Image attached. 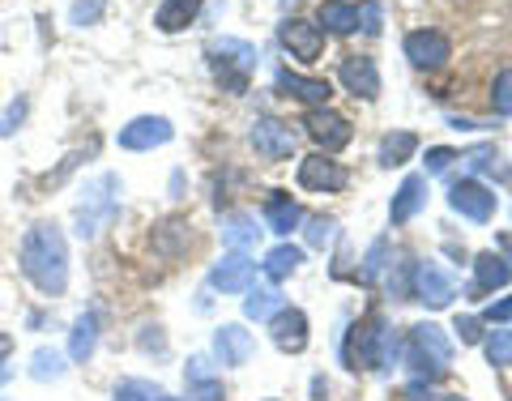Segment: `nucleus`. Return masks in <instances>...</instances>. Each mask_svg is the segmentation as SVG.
<instances>
[{
	"label": "nucleus",
	"mask_w": 512,
	"mask_h": 401,
	"mask_svg": "<svg viewBox=\"0 0 512 401\" xmlns=\"http://www.w3.org/2000/svg\"><path fill=\"white\" fill-rule=\"evenodd\" d=\"M18 265H22V274L35 282L39 295L56 299L69 291V244H64V231L56 222H35V227L22 235Z\"/></svg>",
	"instance_id": "1"
},
{
	"label": "nucleus",
	"mask_w": 512,
	"mask_h": 401,
	"mask_svg": "<svg viewBox=\"0 0 512 401\" xmlns=\"http://www.w3.org/2000/svg\"><path fill=\"white\" fill-rule=\"evenodd\" d=\"M205 56H210V69H214L222 90L248 94V77L256 69V47L252 43H244V39H214L210 47H205Z\"/></svg>",
	"instance_id": "2"
},
{
	"label": "nucleus",
	"mask_w": 512,
	"mask_h": 401,
	"mask_svg": "<svg viewBox=\"0 0 512 401\" xmlns=\"http://www.w3.org/2000/svg\"><path fill=\"white\" fill-rule=\"evenodd\" d=\"M120 210V180L116 175H94L82 192V205H77V235L94 239L103 231V222H111Z\"/></svg>",
	"instance_id": "3"
},
{
	"label": "nucleus",
	"mask_w": 512,
	"mask_h": 401,
	"mask_svg": "<svg viewBox=\"0 0 512 401\" xmlns=\"http://www.w3.org/2000/svg\"><path fill=\"white\" fill-rule=\"evenodd\" d=\"M175 137V128L167 116H137V120H128L120 133H116V146L120 150H158V146H167V141Z\"/></svg>",
	"instance_id": "4"
},
{
	"label": "nucleus",
	"mask_w": 512,
	"mask_h": 401,
	"mask_svg": "<svg viewBox=\"0 0 512 401\" xmlns=\"http://www.w3.org/2000/svg\"><path fill=\"white\" fill-rule=\"evenodd\" d=\"M248 141H252V150H256V154L269 158V163H278V158H291V150H295V133H291V124H282V120H274V116L252 120Z\"/></svg>",
	"instance_id": "5"
},
{
	"label": "nucleus",
	"mask_w": 512,
	"mask_h": 401,
	"mask_svg": "<svg viewBox=\"0 0 512 401\" xmlns=\"http://www.w3.org/2000/svg\"><path fill=\"white\" fill-rule=\"evenodd\" d=\"M303 128H308V137H312L325 154L350 146V120L338 116V111H329V107H312L308 116H303Z\"/></svg>",
	"instance_id": "6"
},
{
	"label": "nucleus",
	"mask_w": 512,
	"mask_h": 401,
	"mask_svg": "<svg viewBox=\"0 0 512 401\" xmlns=\"http://www.w3.org/2000/svg\"><path fill=\"white\" fill-rule=\"evenodd\" d=\"M278 39L295 60H316L320 52H325V30H320L316 22H308V18H286L278 26Z\"/></svg>",
	"instance_id": "7"
},
{
	"label": "nucleus",
	"mask_w": 512,
	"mask_h": 401,
	"mask_svg": "<svg viewBox=\"0 0 512 401\" xmlns=\"http://www.w3.org/2000/svg\"><path fill=\"white\" fill-rule=\"evenodd\" d=\"M299 184L308 192H342L350 184V175L342 163H333V154H312L299 163Z\"/></svg>",
	"instance_id": "8"
},
{
	"label": "nucleus",
	"mask_w": 512,
	"mask_h": 401,
	"mask_svg": "<svg viewBox=\"0 0 512 401\" xmlns=\"http://www.w3.org/2000/svg\"><path fill=\"white\" fill-rule=\"evenodd\" d=\"M448 56H453V43L440 30H414V35H406V60L414 69H444Z\"/></svg>",
	"instance_id": "9"
},
{
	"label": "nucleus",
	"mask_w": 512,
	"mask_h": 401,
	"mask_svg": "<svg viewBox=\"0 0 512 401\" xmlns=\"http://www.w3.org/2000/svg\"><path fill=\"white\" fill-rule=\"evenodd\" d=\"M414 299L427 303V308H448V303L457 299V286L436 261H423L414 269Z\"/></svg>",
	"instance_id": "10"
},
{
	"label": "nucleus",
	"mask_w": 512,
	"mask_h": 401,
	"mask_svg": "<svg viewBox=\"0 0 512 401\" xmlns=\"http://www.w3.org/2000/svg\"><path fill=\"white\" fill-rule=\"evenodd\" d=\"M256 278V265H252V256L248 252H227L222 261L210 269V286L222 295H239V291H248Z\"/></svg>",
	"instance_id": "11"
},
{
	"label": "nucleus",
	"mask_w": 512,
	"mask_h": 401,
	"mask_svg": "<svg viewBox=\"0 0 512 401\" xmlns=\"http://www.w3.org/2000/svg\"><path fill=\"white\" fill-rule=\"evenodd\" d=\"M448 205H453L461 218H470V222H491L495 192L483 188L478 180H461V184H453V192H448Z\"/></svg>",
	"instance_id": "12"
},
{
	"label": "nucleus",
	"mask_w": 512,
	"mask_h": 401,
	"mask_svg": "<svg viewBox=\"0 0 512 401\" xmlns=\"http://www.w3.org/2000/svg\"><path fill=\"white\" fill-rule=\"evenodd\" d=\"M338 77H342V86L355 94V99L372 103L376 94H380V69H376L372 56H346L342 69H338Z\"/></svg>",
	"instance_id": "13"
},
{
	"label": "nucleus",
	"mask_w": 512,
	"mask_h": 401,
	"mask_svg": "<svg viewBox=\"0 0 512 401\" xmlns=\"http://www.w3.org/2000/svg\"><path fill=\"white\" fill-rule=\"evenodd\" d=\"M269 338H274V346L286 350V355H299V350L308 346V316L299 308H282L269 320Z\"/></svg>",
	"instance_id": "14"
},
{
	"label": "nucleus",
	"mask_w": 512,
	"mask_h": 401,
	"mask_svg": "<svg viewBox=\"0 0 512 401\" xmlns=\"http://www.w3.org/2000/svg\"><path fill=\"white\" fill-rule=\"evenodd\" d=\"M214 355L222 359V367H244L252 359V333L244 325H222L214 333Z\"/></svg>",
	"instance_id": "15"
},
{
	"label": "nucleus",
	"mask_w": 512,
	"mask_h": 401,
	"mask_svg": "<svg viewBox=\"0 0 512 401\" xmlns=\"http://www.w3.org/2000/svg\"><path fill=\"white\" fill-rule=\"evenodd\" d=\"M150 244H154L158 256H167V261L184 256V252L192 248V227H188V218H163V222L154 227Z\"/></svg>",
	"instance_id": "16"
},
{
	"label": "nucleus",
	"mask_w": 512,
	"mask_h": 401,
	"mask_svg": "<svg viewBox=\"0 0 512 401\" xmlns=\"http://www.w3.org/2000/svg\"><path fill=\"white\" fill-rule=\"evenodd\" d=\"M410 350H419L423 359L448 367L453 363V342H448V333L440 325H414L410 329Z\"/></svg>",
	"instance_id": "17"
},
{
	"label": "nucleus",
	"mask_w": 512,
	"mask_h": 401,
	"mask_svg": "<svg viewBox=\"0 0 512 401\" xmlns=\"http://www.w3.org/2000/svg\"><path fill=\"white\" fill-rule=\"evenodd\" d=\"M423 201H427V180L423 175H406L402 188H397V197H393V205H389L393 227H406V222L423 210Z\"/></svg>",
	"instance_id": "18"
},
{
	"label": "nucleus",
	"mask_w": 512,
	"mask_h": 401,
	"mask_svg": "<svg viewBox=\"0 0 512 401\" xmlns=\"http://www.w3.org/2000/svg\"><path fill=\"white\" fill-rule=\"evenodd\" d=\"M278 90H286L291 99L299 103H308V107H329L333 99V90L325 77H299V73H278Z\"/></svg>",
	"instance_id": "19"
},
{
	"label": "nucleus",
	"mask_w": 512,
	"mask_h": 401,
	"mask_svg": "<svg viewBox=\"0 0 512 401\" xmlns=\"http://www.w3.org/2000/svg\"><path fill=\"white\" fill-rule=\"evenodd\" d=\"M205 0H163V5L154 9V26L163 30V35H180V30H188L192 22H197Z\"/></svg>",
	"instance_id": "20"
},
{
	"label": "nucleus",
	"mask_w": 512,
	"mask_h": 401,
	"mask_svg": "<svg viewBox=\"0 0 512 401\" xmlns=\"http://www.w3.org/2000/svg\"><path fill=\"white\" fill-rule=\"evenodd\" d=\"M265 222H269V231L274 235H291L299 222H303V210L286 197V192H269V201H265Z\"/></svg>",
	"instance_id": "21"
},
{
	"label": "nucleus",
	"mask_w": 512,
	"mask_h": 401,
	"mask_svg": "<svg viewBox=\"0 0 512 401\" xmlns=\"http://www.w3.org/2000/svg\"><path fill=\"white\" fill-rule=\"evenodd\" d=\"M474 278H478V291H504V286L512 282V269H508L504 256L478 252L474 256Z\"/></svg>",
	"instance_id": "22"
},
{
	"label": "nucleus",
	"mask_w": 512,
	"mask_h": 401,
	"mask_svg": "<svg viewBox=\"0 0 512 401\" xmlns=\"http://www.w3.org/2000/svg\"><path fill=\"white\" fill-rule=\"evenodd\" d=\"M316 26L333 30V35H350V30H359V5H346V0H325L320 13H316Z\"/></svg>",
	"instance_id": "23"
},
{
	"label": "nucleus",
	"mask_w": 512,
	"mask_h": 401,
	"mask_svg": "<svg viewBox=\"0 0 512 401\" xmlns=\"http://www.w3.org/2000/svg\"><path fill=\"white\" fill-rule=\"evenodd\" d=\"M94 346H99V316L86 312L73 320V333H69V359L73 363H86L94 355Z\"/></svg>",
	"instance_id": "24"
},
{
	"label": "nucleus",
	"mask_w": 512,
	"mask_h": 401,
	"mask_svg": "<svg viewBox=\"0 0 512 401\" xmlns=\"http://www.w3.org/2000/svg\"><path fill=\"white\" fill-rule=\"evenodd\" d=\"M414 150H419V137L414 133H384L380 150H376V163L380 167H402V163H410Z\"/></svg>",
	"instance_id": "25"
},
{
	"label": "nucleus",
	"mask_w": 512,
	"mask_h": 401,
	"mask_svg": "<svg viewBox=\"0 0 512 401\" xmlns=\"http://www.w3.org/2000/svg\"><path fill=\"white\" fill-rule=\"evenodd\" d=\"M278 312H282V295L274 291V286H256V291H248V299H244L248 320H274Z\"/></svg>",
	"instance_id": "26"
},
{
	"label": "nucleus",
	"mask_w": 512,
	"mask_h": 401,
	"mask_svg": "<svg viewBox=\"0 0 512 401\" xmlns=\"http://www.w3.org/2000/svg\"><path fill=\"white\" fill-rule=\"evenodd\" d=\"M303 265V252L295 248V244H278L274 252H269L265 256V274L269 278H274V282H282V278H291L295 274V269Z\"/></svg>",
	"instance_id": "27"
},
{
	"label": "nucleus",
	"mask_w": 512,
	"mask_h": 401,
	"mask_svg": "<svg viewBox=\"0 0 512 401\" xmlns=\"http://www.w3.org/2000/svg\"><path fill=\"white\" fill-rule=\"evenodd\" d=\"M256 218L252 214H231L227 222H222V239H227V244L235 248V252H244L248 244H256Z\"/></svg>",
	"instance_id": "28"
},
{
	"label": "nucleus",
	"mask_w": 512,
	"mask_h": 401,
	"mask_svg": "<svg viewBox=\"0 0 512 401\" xmlns=\"http://www.w3.org/2000/svg\"><path fill=\"white\" fill-rule=\"evenodd\" d=\"M30 376L35 380H60L64 376V355L60 350H35V355H30Z\"/></svg>",
	"instance_id": "29"
},
{
	"label": "nucleus",
	"mask_w": 512,
	"mask_h": 401,
	"mask_svg": "<svg viewBox=\"0 0 512 401\" xmlns=\"http://www.w3.org/2000/svg\"><path fill=\"white\" fill-rule=\"evenodd\" d=\"M487 363L491 367H512V333L508 329H495L487 338Z\"/></svg>",
	"instance_id": "30"
},
{
	"label": "nucleus",
	"mask_w": 512,
	"mask_h": 401,
	"mask_svg": "<svg viewBox=\"0 0 512 401\" xmlns=\"http://www.w3.org/2000/svg\"><path fill=\"white\" fill-rule=\"evenodd\" d=\"M103 0H73V9H69V22L73 26H94V22H99L103 18Z\"/></svg>",
	"instance_id": "31"
},
{
	"label": "nucleus",
	"mask_w": 512,
	"mask_h": 401,
	"mask_svg": "<svg viewBox=\"0 0 512 401\" xmlns=\"http://www.w3.org/2000/svg\"><path fill=\"white\" fill-rule=\"evenodd\" d=\"M491 103H495V111H500V116H512V69H504L500 77H495Z\"/></svg>",
	"instance_id": "32"
},
{
	"label": "nucleus",
	"mask_w": 512,
	"mask_h": 401,
	"mask_svg": "<svg viewBox=\"0 0 512 401\" xmlns=\"http://www.w3.org/2000/svg\"><path fill=\"white\" fill-rule=\"evenodd\" d=\"M384 256H389V239H376V244H372V252H367L363 256V282H376L380 278V269H384Z\"/></svg>",
	"instance_id": "33"
},
{
	"label": "nucleus",
	"mask_w": 512,
	"mask_h": 401,
	"mask_svg": "<svg viewBox=\"0 0 512 401\" xmlns=\"http://www.w3.org/2000/svg\"><path fill=\"white\" fill-rule=\"evenodd\" d=\"M26 111H30V103L18 94V99H13V103L5 107V116H0V137H13V133H18V124L26 120Z\"/></svg>",
	"instance_id": "34"
},
{
	"label": "nucleus",
	"mask_w": 512,
	"mask_h": 401,
	"mask_svg": "<svg viewBox=\"0 0 512 401\" xmlns=\"http://www.w3.org/2000/svg\"><path fill=\"white\" fill-rule=\"evenodd\" d=\"M222 397H227L222 380H210V376H205V380H192V384H188V401H222Z\"/></svg>",
	"instance_id": "35"
},
{
	"label": "nucleus",
	"mask_w": 512,
	"mask_h": 401,
	"mask_svg": "<svg viewBox=\"0 0 512 401\" xmlns=\"http://www.w3.org/2000/svg\"><path fill=\"white\" fill-rule=\"evenodd\" d=\"M111 401H154V384H146V380H124Z\"/></svg>",
	"instance_id": "36"
},
{
	"label": "nucleus",
	"mask_w": 512,
	"mask_h": 401,
	"mask_svg": "<svg viewBox=\"0 0 512 401\" xmlns=\"http://www.w3.org/2000/svg\"><path fill=\"white\" fill-rule=\"evenodd\" d=\"M333 231H338V222H333V218H312L308 222V244L312 248H325L329 239H333Z\"/></svg>",
	"instance_id": "37"
},
{
	"label": "nucleus",
	"mask_w": 512,
	"mask_h": 401,
	"mask_svg": "<svg viewBox=\"0 0 512 401\" xmlns=\"http://www.w3.org/2000/svg\"><path fill=\"white\" fill-rule=\"evenodd\" d=\"M137 346L146 350V355H163V350H167L163 329H158V325H146V329H141V338H137Z\"/></svg>",
	"instance_id": "38"
},
{
	"label": "nucleus",
	"mask_w": 512,
	"mask_h": 401,
	"mask_svg": "<svg viewBox=\"0 0 512 401\" xmlns=\"http://www.w3.org/2000/svg\"><path fill=\"white\" fill-rule=\"evenodd\" d=\"M380 22H384V13L376 0H367V5L359 9V26H363V35H380Z\"/></svg>",
	"instance_id": "39"
},
{
	"label": "nucleus",
	"mask_w": 512,
	"mask_h": 401,
	"mask_svg": "<svg viewBox=\"0 0 512 401\" xmlns=\"http://www.w3.org/2000/svg\"><path fill=\"white\" fill-rule=\"evenodd\" d=\"M466 163H470L474 171H495V163H500V154H495V146H478V150H470V154H466Z\"/></svg>",
	"instance_id": "40"
},
{
	"label": "nucleus",
	"mask_w": 512,
	"mask_h": 401,
	"mask_svg": "<svg viewBox=\"0 0 512 401\" xmlns=\"http://www.w3.org/2000/svg\"><path fill=\"white\" fill-rule=\"evenodd\" d=\"M457 338L466 346H474L478 338H483V320L478 316H457Z\"/></svg>",
	"instance_id": "41"
},
{
	"label": "nucleus",
	"mask_w": 512,
	"mask_h": 401,
	"mask_svg": "<svg viewBox=\"0 0 512 401\" xmlns=\"http://www.w3.org/2000/svg\"><path fill=\"white\" fill-rule=\"evenodd\" d=\"M453 158H457V154H453V150H444V146L427 150V171H431V175H440V171H444L448 163H453Z\"/></svg>",
	"instance_id": "42"
},
{
	"label": "nucleus",
	"mask_w": 512,
	"mask_h": 401,
	"mask_svg": "<svg viewBox=\"0 0 512 401\" xmlns=\"http://www.w3.org/2000/svg\"><path fill=\"white\" fill-rule=\"evenodd\" d=\"M483 320H491V325H504V320H512V299L491 303V308L483 312Z\"/></svg>",
	"instance_id": "43"
},
{
	"label": "nucleus",
	"mask_w": 512,
	"mask_h": 401,
	"mask_svg": "<svg viewBox=\"0 0 512 401\" xmlns=\"http://www.w3.org/2000/svg\"><path fill=\"white\" fill-rule=\"evenodd\" d=\"M406 397H410V401H431V384H419V380H414L410 389H406Z\"/></svg>",
	"instance_id": "44"
},
{
	"label": "nucleus",
	"mask_w": 512,
	"mask_h": 401,
	"mask_svg": "<svg viewBox=\"0 0 512 401\" xmlns=\"http://www.w3.org/2000/svg\"><path fill=\"white\" fill-rule=\"evenodd\" d=\"M9 350H13V342L5 338V333H0V359H5V355H9Z\"/></svg>",
	"instance_id": "45"
},
{
	"label": "nucleus",
	"mask_w": 512,
	"mask_h": 401,
	"mask_svg": "<svg viewBox=\"0 0 512 401\" xmlns=\"http://www.w3.org/2000/svg\"><path fill=\"white\" fill-rule=\"evenodd\" d=\"M500 248H504V252L512 256V235H500Z\"/></svg>",
	"instance_id": "46"
},
{
	"label": "nucleus",
	"mask_w": 512,
	"mask_h": 401,
	"mask_svg": "<svg viewBox=\"0 0 512 401\" xmlns=\"http://www.w3.org/2000/svg\"><path fill=\"white\" fill-rule=\"evenodd\" d=\"M158 401H180V397H158Z\"/></svg>",
	"instance_id": "47"
},
{
	"label": "nucleus",
	"mask_w": 512,
	"mask_h": 401,
	"mask_svg": "<svg viewBox=\"0 0 512 401\" xmlns=\"http://www.w3.org/2000/svg\"><path fill=\"white\" fill-rule=\"evenodd\" d=\"M448 401H466V397H448Z\"/></svg>",
	"instance_id": "48"
}]
</instances>
